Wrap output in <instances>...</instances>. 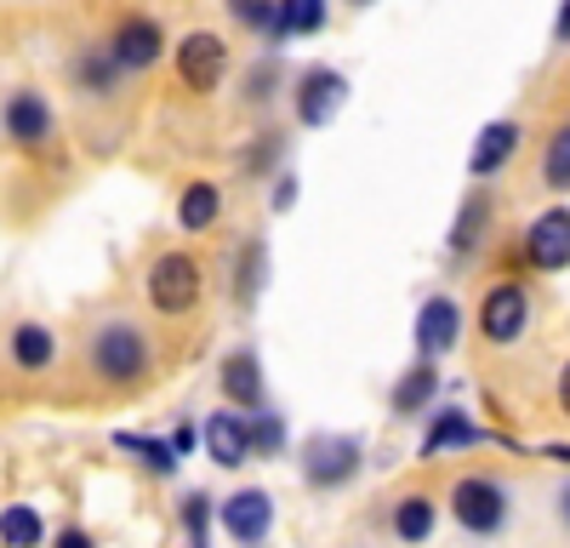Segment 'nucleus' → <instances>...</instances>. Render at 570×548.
I'll use <instances>...</instances> for the list:
<instances>
[{
	"mask_svg": "<svg viewBox=\"0 0 570 548\" xmlns=\"http://www.w3.org/2000/svg\"><path fill=\"white\" fill-rule=\"evenodd\" d=\"M86 365L104 383H137V378H149L155 349H149L137 320H104V326H91V337H86Z\"/></svg>",
	"mask_w": 570,
	"mask_h": 548,
	"instance_id": "obj_1",
	"label": "nucleus"
},
{
	"mask_svg": "<svg viewBox=\"0 0 570 548\" xmlns=\"http://www.w3.org/2000/svg\"><path fill=\"white\" fill-rule=\"evenodd\" d=\"M445 515L468 531V537H502L513 526V491L497 474H456Z\"/></svg>",
	"mask_w": 570,
	"mask_h": 548,
	"instance_id": "obj_2",
	"label": "nucleus"
},
{
	"mask_svg": "<svg viewBox=\"0 0 570 548\" xmlns=\"http://www.w3.org/2000/svg\"><path fill=\"white\" fill-rule=\"evenodd\" d=\"M297 469L314 491H343L365 469V446H360V434H331V429L308 434L303 451H297Z\"/></svg>",
	"mask_w": 570,
	"mask_h": 548,
	"instance_id": "obj_3",
	"label": "nucleus"
},
{
	"mask_svg": "<svg viewBox=\"0 0 570 548\" xmlns=\"http://www.w3.org/2000/svg\"><path fill=\"white\" fill-rule=\"evenodd\" d=\"M206 297V268L195 263V252H160L149 263V303L160 314H188Z\"/></svg>",
	"mask_w": 570,
	"mask_h": 548,
	"instance_id": "obj_4",
	"label": "nucleus"
},
{
	"mask_svg": "<svg viewBox=\"0 0 570 548\" xmlns=\"http://www.w3.org/2000/svg\"><path fill=\"white\" fill-rule=\"evenodd\" d=\"M348 104V75L331 69V63H308L297 80H292V115L303 131H320L337 120V109Z\"/></svg>",
	"mask_w": 570,
	"mask_h": 548,
	"instance_id": "obj_5",
	"label": "nucleus"
},
{
	"mask_svg": "<svg viewBox=\"0 0 570 548\" xmlns=\"http://www.w3.org/2000/svg\"><path fill=\"white\" fill-rule=\"evenodd\" d=\"M531 326V286L525 281H497L480 297V337L491 349H513Z\"/></svg>",
	"mask_w": 570,
	"mask_h": 548,
	"instance_id": "obj_6",
	"label": "nucleus"
},
{
	"mask_svg": "<svg viewBox=\"0 0 570 548\" xmlns=\"http://www.w3.org/2000/svg\"><path fill=\"white\" fill-rule=\"evenodd\" d=\"M171 63H177V80L195 91V98H212V91L223 86V75H228V46H223V35L195 29V35L177 40Z\"/></svg>",
	"mask_w": 570,
	"mask_h": 548,
	"instance_id": "obj_7",
	"label": "nucleus"
},
{
	"mask_svg": "<svg viewBox=\"0 0 570 548\" xmlns=\"http://www.w3.org/2000/svg\"><path fill=\"white\" fill-rule=\"evenodd\" d=\"M217 526L228 531L234 548H263L274 531V497L263 486H240L234 497L217 502Z\"/></svg>",
	"mask_w": 570,
	"mask_h": 548,
	"instance_id": "obj_8",
	"label": "nucleus"
},
{
	"mask_svg": "<svg viewBox=\"0 0 570 548\" xmlns=\"http://www.w3.org/2000/svg\"><path fill=\"white\" fill-rule=\"evenodd\" d=\"M109 58L120 63V75H149L166 58V29L155 18H142V12L120 18L115 35H109Z\"/></svg>",
	"mask_w": 570,
	"mask_h": 548,
	"instance_id": "obj_9",
	"label": "nucleus"
},
{
	"mask_svg": "<svg viewBox=\"0 0 570 548\" xmlns=\"http://www.w3.org/2000/svg\"><path fill=\"white\" fill-rule=\"evenodd\" d=\"M519 252H525V263L537 274H559L570 268V206H548L531 217L525 241H519Z\"/></svg>",
	"mask_w": 570,
	"mask_h": 548,
	"instance_id": "obj_10",
	"label": "nucleus"
},
{
	"mask_svg": "<svg viewBox=\"0 0 570 548\" xmlns=\"http://www.w3.org/2000/svg\"><path fill=\"white\" fill-rule=\"evenodd\" d=\"M0 131L12 137L18 149H46L52 144V131H58V115H52V104L40 98V91H12L7 104H0Z\"/></svg>",
	"mask_w": 570,
	"mask_h": 548,
	"instance_id": "obj_11",
	"label": "nucleus"
},
{
	"mask_svg": "<svg viewBox=\"0 0 570 548\" xmlns=\"http://www.w3.org/2000/svg\"><path fill=\"white\" fill-rule=\"evenodd\" d=\"M456 343H462V309H456V297H445V292L422 297V309H416V360L434 365Z\"/></svg>",
	"mask_w": 570,
	"mask_h": 548,
	"instance_id": "obj_12",
	"label": "nucleus"
},
{
	"mask_svg": "<svg viewBox=\"0 0 570 548\" xmlns=\"http://www.w3.org/2000/svg\"><path fill=\"white\" fill-rule=\"evenodd\" d=\"M200 434H206L212 463H217V469H228V474H240V469L252 463V457H257V446H252V418H246V411H234V405L212 411Z\"/></svg>",
	"mask_w": 570,
	"mask_h": 548,
	"instance_id": "obj_13",
	"label": "nucleus"
},
{
	"mask_svg": "<svg viewBox=\"0 0 570 548\" xmlns=\"http://www.w3.org/2000/svg\"><path fill=\"white\" fill-rule=\"evenodd\" d=\"M217 383H223L228 405H234V411H246V418L268 411V405H263L268 389H263V360H257V349H228L223 365H217Z\"/></svg>",
	"mask_w": 570,
	"mask_h": 548,
	"instance_id": "obj_14",
	"label": "nucleus"
},
{
	"mask_svg": "<svg viewBox=\"0 0 570 548\" xmlns=\"http://www.w3.org/2000/svg\"><path fill=\"white\" fill-rule=\"evenodd\" d=\"M519 144H525V126L519 120H491V126H480V137H473V149H468V177H497V172H508L513 166V155H519Z\"/></svg>",
	"mask_w": 570,
	"mask_h": 548,
	"instance_id": "obj_15",
	"label": "nucleus"
},
{
	"mask_svg": "<svg viewBox=\"0 0 570 548\" xmlns=\"http://www.w3.org/2000/svg\"><path fill=\"white\" fill-rule=\"evenodd\" d=\"M491 434L473 423V411H462V405H440L434 418H428V429H422V457H440V451H468V446H485Z\"/></svg>",
	"mask_w": 570,
	"mask_h": 548,
	"instance_id": "obj_16",
	"label": "nucleus"
},
{
	"mask_svg": "<svg viewBox=\"0 0 570 548\" xmlns=\"http://www.w3.org/2000/svg\"><path fill=\"white\" fill-rule=\"evenodd\" d=\"M263 286H268V246H263V235H246L240 252L228 257V297L252 309L263 297Z\"/></svg>",
	"mask_w": 570,
	"mask_h": 548,
	"instance_id": "obj_17",
	"label": "nucleus"
},
{
	"mask_svg": "<svg viewBox=\"0 0 570 548\" xmlns=\"http://www.w3.org/2000/svg\"><path fill=\"white\" fill-rule=\"evenodd\" d=\"M434 394H440V365L416 360L411 372L394 378V389H389V411H394V418H422V411L434 405Z\"/></svg>",
	"mask_w": 570,
	"mask_h": 548,
	"instance_id": "obj_18",
	"label": "nucleus"
},
{
	"mask_svg": "<svg viewBox=\"0 0 570 548\" xmlns=\"http://www.w3.org/2000/svg\"><path fill=\"white\" fill-rule=\"evenodd\" d=\"M434 531H440V502L428 497V491H405V497L394 502V537H400L405 548H422Z\"/></svg>",
	"mask_w": 570,
	"mask_h": 548,
	"instance_id": "obj_19",
	"label": "nucleus"
},
{
	"mask_svg": "<svg viewBox=\"0 0 570 548\" xmlns=\"http://www.w3.org/2000/svg\"><path fill=\"white\" fill-rule=\"evenodd\" d=\"M217 217H223V189L217 183H188V189L177 195V228L183 235H206V228H217Z\"/></svg>",
	"mask_w": 570,
	"mask_h": 548,
	"instance_id": "obj_20",
	"label": "nucleus"
},
{
	"mask_svg": "<svg viewBox=\"0 0 570 548\" xmlns=\"http://www.w3.org/2000/svg\"><path fill=\"white\" fill-rule=\"evenodd\" d=\"M69 75H75L80 91H91V98H109V91L120 86V63L109 58V46H80Z\"/></svg>",
	"mask_w": 570,
	"mask_h": 548,
	"instance_id": "obj_21",
	"label": "nucleus"
},
{
	"mask_svg": "<svg viewBox=\"0 0 570 548\" xmlns=\"http://www.w3.org/2000/svg\"><path fill=\"white\" fill-rule=\"evenodd\" d=\"M58 360V337L40 326V320H23V326H12V365H23V372H46V365Z\"/></svg>",
	"mask_w": 570,
	"mask_h": 548,
	"instance_id": "obj_22",
	"label": "nucleus"
},
{
	"mask_svg": "<svg viewBox=\"0 0 570 548\" xmlns=\"http://www.w3.org/2000/svg\"><path fill=\"white\" fill-rule=\"evenodd\" d=\"M485 228H491V195L485 189H473L468 200H462V212H456V223H451V252L462 257V252H473V246H480L485 241Z\"/></svg>",
	"mask_w": 570,
	"mask_h": 548,
	"instance_id": "obj_23",
	"label": "nucleus"
},
{
	"mask_svg": "<svg viewBox=\"0 0 570 548\" xmlns=\"http://www.w3.org/2000/svg\"><path fill=\"white\" fill-rule=\"evenodd\" d=\"M325 0H279V18L268 29V40H292V35H320L325 29Z\"/></svg>",
	"mask_w": 570,
	"mask_h": 548,
	"instance_id": "obj_24",
	"label": "nucleus"
},
{
	"mask_svg": "<svg viewBox=\"0 0 570 548\" xmlns=\"http://www.w3.org/2000/svg\"><path fill=\"white\" fill-rule=\"evenodd\" d=\"M115 446H120V451H131V457H142V469L160 474V480H171V474H177V463H183V457L171 451V440H155V434H131V429H120V434H115Z\"/></svg>",
	"mask_w": 570,
	"mask_h": 548,
	"instance_id": "obj_25",
	"label": "nucleus"
},
{
	"mask_svg": "<svg viewBox=\"0 0 570 548\" xmlns=\"http://www.w3.org/2000/svg\"><path fill=\"white\" fill-rule=\"evenodd\" d=\"M542 189L570 195V120H559L542 144Z\"/></svg>",
	"mask_w": 570,
	"mask_h": 548,
	"instance_id": "obj_26",
	"label": "nucleus"
},
{
	"mask_svg": "<svg viewBox=\"0 0 570 548\" xmlns=\"http://www.w3.org/2000/svg\"><path fill=\"white\" fill-rule=\"evenodd\" d=\"M0 542H7V548H40V542H46V520H40V509H29V502H12V509H0Z\"/></svg>",
	"mask_w": 570,
	"mask_h": 548,
	"instance_id": "obj_27",
	"label": "nucleus"
},
{
	"mask_svg": "<svg viewBox=\"0 0 570 548\" xmlns=\"http://www.w3.org/2000/svg\"><path fill=\"white\" fill-rule=\"evenodd\" d=\"M177 515H183L188 548H212V520H217V502H212L206 491H183V502H177Z\"/></svg>",
	"mask_w": 570,
	"mask_h": 548,
	"instance_id": "obj_28",
	"label": "nucleus"
},
{
	"mask_svg": "<svg viewBox=\"0 0 570 548\" xmlns=\"http://www.w3.org/2000/svg\"><path fill=\"white\" fill-rule=\"evenodd\" d=\"M252 446H257V457H279L285 451V418L279 411H257L252 418Z\"/></svg>",
	"mask_w": 570,
	"mask_h": 548,
	"instance_id": "obj_29",
	"label": "nucleus"
},
{
	"mask_svg": "<svg viewBox=\"0 0 570 548\" xmlns=\"http://www.w3.org/2000/svg\"><path fill=\"white\" fill-rule=\"evenodd\" d=\"M234 18H240L246 29H257V35H268L274 29V18H279V0H234L228 7Z\"/></svg>",
	"mask_w": 570,
	"mask_h": 548,
	"instance_id": "obj_30",
	"label": "nucleus"
},
{
	"mask_svg": "<svg viewBox=\"0 0 570 548\" xmlns=\"http://www.w3.org/2000/svg\"><path fill=\"white\" fill-rule=\"evenodd\" d=\"M274 86H279V69H274V63L263 58V63H257V69L246 75V104H257V109H263V104L274 98Z\"/></svg>",
	"mask_w": 570,
	"mask_h": 548,
	"instance_id": "obj_31",
	"label": "nucleus"
},
{
	"mask_svg": "<svg viewBox=\"0 0 570 548\" xmlns=\"http://www.w3.org/2000/svg\"><path fill=\"white\" fill-rule=\"evenodd\" d=\"M274 160H279V131H263L257 144H252V155L240 160V172H252V177H257V172H268Z\"/></svg>",
	"mask_w": 570,
	"mask_h": 548,
	"instance_id": "obj_32",
	"label": "nucleus"
},
{
	"mask_svg": "<svg viewBox=\"0 0 570 548\" xmlns=\"http://www.w3.org/2000/svg\"><path fill=\"white\" fill-rule=\"evenodd\" d=\"M292 206H297V177L279 172L274 177V195H268V212H292Z\"/></svg>",
	"mask_w": 570,
	"mask_h": 548,
	"instance_id": "obj_33",
	"label": "nucleus"
},
{
	"mask_svg": "<svg viewBox=\"0 0 570 548\" xmlns=\"http://www.w3.org/2000/svg\"><path fill=\"white\" fill-rule=\"evenodd\" d=\"M553 526L570 537V480H559V486H553Z\"/></svg>",
	"mask_w": 570,
	"mask_h": 548,
	"instance_id": "obj_34",
	"label": "nucleus"
},
{
	"mask_svg": "<svg viewBox=\"0 0 570 548\" xmlns=\"http://www.w3.org/2000/svg\"><path fill=\"white\" fill-rule=\"evenodd\" d=\"M200 440H206V434H195V423H188V418L171 429V451H177V457H188V451H195Z\"/></svg>",
	"mask_w": 570,
	"mask_h": 548,
	"instance_id": "obj_35",
	"label": "nucleus"
},
{
	"mask_svg": "<svg viewBox=\"0 0 570 548\" xmlns=\"http://www.w3.org/2000/svg\"><path fill=\"white\" fill-rule=\"evenodd\" d=\"M52 548H98V542H91V531H80V526H63Z\"/></svg>",
	"mask_w": 570,
	"mask_h": 548,
	"instance_id": "obj_36",
	"label": "nucleus"
},
{
	"mask_svg": "<svg viewBox=\"0 0 570 548\" xmlns=\"http://www.w3.org/2000/svg\"><path fill=\"white\" fill-rule=\"evenodd\" d=\"M553 40H559V46H570V0H564L559 18H553Z\"/></svg>",
	"mask_w": 570,
	"mask_h": 548,
	"instance_id": "obj_37",
	"label": "nucleus"
},
{
	"mask_svg": "<svg viewBox=\"0 0 570 548\" xmlns=\"http://www.w3.org/2000/svg\"><path fill=\"white\" fill-rule=\"evenodd\" d=\"M559 405H564V418H570V360L559 365Z\"/></svg>",
	"mask_w": 570,
	"mask_h": 548,
	"instance_id": "obj_38",
	"label": "nucleus"
}]
</instances>
